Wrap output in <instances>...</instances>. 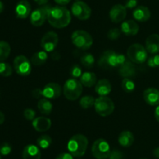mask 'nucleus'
Here are the masks:
<instances>
[{"mask_svg": "<svg viewBox=\"0 0 159 159\" xmlns=\"http://www.w3.org/2000/svg\"><path fill=\"white\" fill-rule=\"evenodd\" d=\"M151 11L144 6H140L136 7L133 12V17L137 21L146 22L151 17Z\"/></svg>", "mask_w": 159, "mask_h": 159, "instance_id": "nucleus-23", "label": "nucleus"}, {"mask_svg": "<svg viewBox=\"0 0 159 159\" xmlns=\"http://www.w3.org/2000/svg\"><path fill=\"white\" fill-rule=\"evenodd\" d=\"M25 118L30 121H33L36 118V112L32 108H26L23 112Z\"/></svg>", "mask_w": 159, "mask_h": 159, "instance_id": "nucleus-39", "label": "nucleus"}, {"mask_svg": "<svg viewBox=\"0 0 159 159\" xmlns=\"http://www.w3.org/2000/svg\"><path fill=\"white\" fill-rule=\"evenodd\" d=\"M120 30L126 36H134L139 31V25L133 20H126L121 24Z\"/></svg>", "mask_w": 159, "mask_h": 159, "instance_id": "nucleus-20", "label": "nucleus"}, {"mask_svg": "<svg viewBox=\"0 0 159 159\" xmlns=\"http://www.w3.org/2000/svg\"><path fill=\"white\" fill-rule=\"evenodd\" d=\"M37 4L40 5V6H43V5H46L48 4V1L49 0H34Z\"/></svg>", "mask_w": 159, "mask_h": 159, "instance_id": "nucleus-45", "label": "nucleus"}, {"mask_svg": "<svg viewBox=\"0 0 159 159\" xmlns=\"http://www.w3.org/2000/svg\"><path fill=\"white\" fill-rule=\"evenodd\" d=\"M37 108H38L40 113H42L43 115H48L51 113V112H52L53 105L49 99H48V98H43H43H40L38 101V103H37Z\"/></svg>", "mask_w": 159, "mask_h": 159, "instance_id": "nucleus-26", "label": "nucleus"}, {"mask_svg": "<svg viewBox=\"0 0 159 159\" xmlns=\"http://www.w3.org/2000/svg\"><path fill=\"white\" fill-rule=\"evenodd\" d=\"M71 15L67 8L62 6L51 7L48 13V21L51 26L57 29L66 27L71 22Z\"/></svg>", "mask_w": 159, "mask_h": 159, "instance_id": "nucleus-1", "label": "nucleus"}, {"mask_svg": "<svg viewBox=\"0 0 159 159\" xmlns=\"http://www.w3.org/2000/svg\"><path fill=\"white\" fill-rule=\"evenodd\" d=\"M71 41L76 48L82 50H87L93 45V39L87 31L77 30L71 34Z\"/></svg>", "mask_w": 159, "mask_h": 159, "instance_id": "nucleus-6", "label": "nucleus"}, {"mask_svg": "<svg viewBox=\"0 0 159 159\" xmlns=\"http://www.w3.org/2000/svg\"><path fill=\"white\" fill-rule=\"evenodd\" d=\"M71 13L79 20H86L91 17L92 9L83 1L77 0L71 6Z\"/></svg>", "mask_w": 159, "mask_h": 159, "instance_id": "nucleus-10", "label": "nucleus"}, {"mask_svg": "<svg viewBox=\"0 0 159 159\" xmlns=\"http://www.w3.org/2000/svg\"><path fill=\"white\" fill-rule=\"evenodd\" d=\"M12 73V68L10 65V64L7 63V62H0V76H11Z\"/></svg>", "mask_w": 159, "mask_h": 159, "instance_id": "nucleus-33", "label": "nucleus"}, {"mask_svg": "<svg viewBox=\"0 0 159 159\" xmlns=\"http://www.w3.org/2000/svg\"><path fill=\"white\" fill-rule=\"evenodd\" d=\"M96 98L91 95H86V96L82 97L79 101V104L81 107L84 109H88L94 106Z\"/></svg>", "mask_w": 159, "mask_h": 159, "instance_id": "nucleus-31", "label": "nucleus"}, {"mask_svg": "<svg viewBox=\"0 0 159 159\" xmlns=\"http://www.w3.org/2000/svg\"><path fill=\"white\" fill-rule=\"evenodd\" d=\"M126 60L127 59L124 55L116 53L113 50H107L101 55L98 65L102 69L109 70L120 67Z\"/></svg>", "mask_w": 159, "mask_h": 159, "instance_id": "nucleus-2", "label": "nucleus"}, {"mask_svg": "<svg viewBox=\"0 0 159 159\" xmlns=\"http://www.w3.org/2000/svg\"><path fill=\"white\" fill-rule=\"evenodd\" d=\"M111 152L108 142L104 139H97L92 146V153L96 159H107Z\"/></svg>", "mask_w": 159, "mask_h": 159, "instance_id": "nucleus-8", "label": "nucleus"}, {"mask_svg": "<svg viewBox=\"0 0 159 159\" xmlns=\"http://www.w3.org/2000/svg\"><path fill=\"white\" fill-rule=\"evenodd\" d=\"M13 67L16 73L20 76H26L30 74L31 62L26 56L20 55L16 56L13 60Z\"/></svg>", "mask_w": 159, "mask_h": 159, "instance_id": "nucleus-11", "label": "nucleus"}, {"mask_svg": "<svg viewBox=\"0 0 159 159\" xmlns=\"http://www.w3.org/2000/svg\"><path fill=\"white\" fill-rule=\"evenodd\" d=\"M58 44V36L54 31L46 33L40 41V47L46 52H52Z\"/></svg>", "mask_w": 159, "mask_h": 159, "instance_id": "nucleus-12", "label": "nucleus"}, {"mask_svg": "<svg viewBox=\"0 0 159 159\" xmlns=\"http://www.w3.org/2000/svg\"><path fill=\"white\" fill-rule=\"evenodd\" d=\"M52 143V139L49 135H42L39 137L37 140V144L41 149H47L51 146Z\"/></svg>", "mask_w": 159, "mask_h": 159, "instance_id": "nucleus-30", "label": "nucleus"}, {"mask_svg": "<svg viewBox=\"0 0 159 159\" xmlns=\"http://www.w3.org/2000/svg\"><path fill=\"white\" fill-rule=\"evenodd\" d=\"M137 6H138V0H127L124 6L127 9H134Z\"/></svg>", "mask_w": 159, "mask_h": 159, "instance_id": "nucleus-40", "label": "nucleus"}, {"mask_svg": "<svg viewBox=\"0 0 159 159\" xmlns=\"http://www.w3.org/2000/svg\"><path fill=\"white\" fill-rule=\"evenodd\" d=\"M122 89L126 93H132L135 90V83L130 78H124L121 82Z\"/></svg>", "mask_w": 159, "mask_h": 159, "instance_id": "nucleus-32", "label": "nucleus"}, {"mask_svg": "<svg viewBox=\"0 0 159 159\" xmlns=\"http://www.w3.org/2000/svg\"><path fill=\"white\" fill-rule=\"evenodd\" d=\"M31 6L27 0H21L16 4L15 13L17 18L26 19L31 14Z\"/></svg>", "mask_w": 159, "mask_h": 159, "instance_id": "nucleus-16", "label": "nucleus"}, {"mask_svg": "<svg viewBox=\"0 0 159 159\" xmlns=\"http://www.w3.org/2000/svg\"><path fill=\"white\" fill-rule=\"evenodd\" d=\"M141 159H147V158H141Z\"/></svg>", "mask_w": 159, "mask_h": 159, "instance_id": "nucleus-51", "label": "nucleus"}, {"mask_svg": "<svg viewBox=\"0 0 159 159\" xmlns=\"http://www.w3.org/2000/svg\"><path fill=\"white\" fill-rule=\"evenodd\" d=\"M0 159H2V157H1V154H0Z\"/></svg>", "mask_w": 159, "mask_h": 159, "instance_id": "nucleus-50", "label": "nucleus"}, {"mask_svg": "<svg viewBox=\"0 0 159 159\" xmlns=\"http://www.w3.org/2000/svg\"><path fill=\"white\" fill-rule=\"evenodd\" d=\"M23 159H40L41 152L38 146L34 144H28L23 148Z\"/></svg>", "mask_w": 159, "mask_h": 159, "instance_id": "nucleus-21", "label": "nucleus"}, {"mask_svg": "<svg viewBox=\"0 0 159 159\" xmlns=\"http://www.w3.org/2000/svg\"><path fill=\"white\" fill-rule=\"evenodd\" d=\"M12 151V146L9 143H3L0 146V154L6 156Z\"/></svg>", "mask_w": 159, "mask_h": 159, "instance_id": "nucleus-37", "label": "nucleus"}, {"mask_svg": "<svg viewBox=\"0 0 159 159\" xmlns=\"http://www.w3.org/2000/svg\"><path fill=\"white\" fill-rule=\"evenodd\" d=\"M43 98L48 99H57L61 94V87L57 83H49L42 89Z\"/></svg>", "mask_w": 159, "mask_h": 159, "instance_id": "nucleus-14", "label": "nucleus"}, {"mask_svg": "<svg viewBox=\"0 0 159 159\" xmlns=\"http://www.w3.org/2000/svg\"><path fill=\"white\" fill-rule=\"evenodd\" d=\"M119 74L123 78H130L134 77L136 76L137 70L134 63L131 61L127 59L119 67Z\"/></svg>", "mask_w": 159, "mask_h": 159, "instance_id": "nucleus-15", "label": "nucleus"}, {"mask_svg": "<svg viewBox=\"0 0 159 159\" xmlns=\"http://www.w3.org/2000/svg\"><path fill=\"white\" fill-rule=\"evenodd\" d=\"M118 142L120 146L124 147H129L134 142V137L130 131L124 130L120 132L118 137Z\"/></svg>", "mask_w": 159, "mask_h": 159, "instance_id": "nucleus-24", "label": "nucleus"}, {"mask_svg": "<svg viewBox=\"0 0 159 159\" xmlns=\"http://www.w3.org/2000/svg\"><path fill=\"white\" fill-rule=\"evenodd\" d=\"M121 30H120L119 28H112L107 33V37L110 40H116V39L119 38L121 35Z\"/></svg>", "mask_w": 159, "mask_h": 159, "instance_id": "nucleus-34", "label": "nucleus"}, {"mask_svg": "<svg viewBox=\"0 0 159 159\" xmlns=\"http://www.w3.org/2000/svg\"><path fill=\"white\" fill-rule=\"evenodd\" d=\"M144 100L151 106H158L159 104V90L158 89L150 87L146 89L143 94Z\"/></svg>", "mask_w": 159, "mask_h": 159, "instance_id": "nucleus-17", "label": "nucleus"}, {"mask_svg": "<svg viewBox=\"0 0 159 159\" xmlns=\"http://www.w3.org/2000/svg\"><path fill=\"white\" fill-rule=\"evenodd\" d=\"M109 159H124V154L122 151H119V150L113 149L110 152V156L108 157Z\"/></svg>", "mask_w": 159, "mask_h": 159, "instance_id": "nucleus-38", "label": "nucleus"}, {"mask_svg": "<svg viewBox=\"0 0 159 159\" xmlns=\"http://www.w3.org/2000/svg\"><path fill=\"white\" fill-rule=\"evenodd\" d=\"M11 52V47L8 42L0 41V62H3L9 56Z\"/></svg>", "mask_w": 159, "mask_h": 159, "instance_id": "nucleus-28", "label": "nucleus"}, {"mask_svg": "<svg viewBox=\"0 0 159 159\" xmlns=\"http://www.w3.org/2000/svg\"><path fill=\"white\" fill-rule=\"evenodd\" d=\"M83 85L80 80L75 78H70L65 83L63 87V94L69 101H75L82 95Z\"/></svg>", "mask_w": 159, "mask_h": 159, "instance_id": "nucleus-4", "label": "nucleus"}, {"mask_svg": "<svg viewBox=\"0 0 159 159\" xmlns=\"http://www.w3.org/2000/svg\"><path fill=\"white\" fill-rule=\"evenodd\" d=\"M56 159H74V157H73V156L69 152H64L59 154L57 156V157H56Z\"/></svg>", "mask_w": 159, "mask_h": 159, "instance_id": "nucleus-41", "label": "nucleus"}, {"mask_svg": "<svg viewBox=\"0 0 159 159\" xmlns=\"http://www.w3.org/2000/svg\"><path fill=\"white\" fill-rule=\"evenodd\" d=\"M95 90L99 96H107L112 90L111 83L107 79L99 80L95 85Z\"/></svg>", "mask_w": 159, "mask_h": 159, "instance_id": "nucleus-22", "label": "nucleus"}, {"mask_svg": "<svg viewBox=\"0 0 159 159\" xmlns=\"http://www.w3.org/2000/svg\"><path fill=\"white\" fill-rule=\"evenodd\" d=\"M109 17L113 23H120L127 17V8L121 4L114 5L110 10Z\"/></svg>", "mask_w": 159, "mask_h": 159, "instance_id": "nucleus-13", "label": "nucleus"}, {"mask_svg": "<svg viewBox=\"0 0 159 159\" xmlns=\"http://www.w3.org/2000/svg\"><path fill=\"white\" fill-rule=\"evenodd\" d=\"M80 61L83 66L87 69H91L94 65L95 58L91 53H85L81 56Z\"/></svg>", "mask_w": 159, "mask_h": 159, "instance_id": "nucleus-29", "label": "nucleus"}, {"mask_svg": "<svg viewBox=\"0 0 159 159\" xmlns=\"http://www.w3.org/2000/svg\"><path fill=\"white\" fill-rule=\"evenodd\" d=\"M5 121V115L2 112L0 111V125L2 124Z\"/></svg>", "mask_w": 159, "mask_h": 159, "instance_id": "nucleus-48", "label": "nucleus"}, {"mask_svg": "<svg viewBox=\"0 0 159 159\" xmlns=\"http://www.w3.org/2000/svg\"><path fill=\"white\" fill-rule=\"evenodd\" d=\"M145 48L150 54L155 55L159 52V35L152 34L145 41Z\"/></svg>", "mask_w": 159, "mask_h": 159, "instance_id": "nucleus-19", "label": "nucleus"}, {"mask_svg": "<svg viewBox=\"0 0 159 159\" xmlns=\"http://www.w3.org/2000/svg\"><path fill=\"white\" fill-rule=\"evenodd\" d=\"M70 73H71V76H72V78L78 79L79 77H81L82 74V69H81V67L79 65H74L71 68Z\"/></svg>", "mask_w": 159, "mask_h": 159, "instance_id": "nucleus-36", "label": "nucleus"}, {"mask_svg": "<svg viewBox=\"0 0 159 159\" xmlns=\"http://www.w3.org/2000/svg\"><path fill=\"white\" fill-rule=\"evenodd\" d=\"M89 140L83 134H75L68 142V151L73 157H82L86 152Z\"/></svg>", "mask_w": 159, "mask_h": 159, "instance_id": "nucleus-3", "label": "nucleus"}, {"mask_svg": "<svg viewBox=\"0 0 159 159\" xmlns=\"http://www.w3.org/2000/svg\"><path fill=\"white\" fill-rule=\"evenodd\" d=\"M51 7L52 6L51 5L46 4L33 11L30 14V17L31 24L34 26H42L45 23V21L48 20V13H49Z\"/></svg>", "mask_w": 159, "mask_h": 159, "instance_id": "nucleus-9", "label": "nucleus"}, {"mask_svg": "<svg viewBox=\"0 0 159 159\" xmlns=\"http://www.w3.org/2000/svg\"><path fill=\"white\" fill-rule=\"evenodd\" d=\"M127 55L129 60L135 64H142L148 59V51L145 47L138 43L130 45L127 49Z\"/></svg>", "mask_w": 159, "mask_h": 159, "instance_id": "nucleus-5", "label": "nucleus"}, {"mask_svg": "<svg viewBox=\"0 0 159 159\" xmlns=\"http://www.w3.org/2000/svg\"><path fill=\"white\" fill-rule=\"evenodd\" d=\"M33 127L38 132H45L51 127V120L44 116L36 117L33 120Z\"/></svg>", "mask_w": 159, "mask_h": 159, "instance_id": "nucleus-18", "label": "nucleus"}, {"mask_svg": "<svg viewBox=\"0 0 159 159\" xmlns=\"http://www.w3.org/2000/svg\"><path fill=\"white\" fill-rule=\"evenodd\" d=\"M71 1V0H54V2L60 6H65V5L68 4Z\"/></svg>", "mask_w": 159, "mask_h": 159, "instance_id": "nucleus-43", "label": "nucleus"}, {"mask_svg": "<svg viewBox=\"0 0 159 159\" xmlns=\"http://www.w3.org/2000/svg\"><path fill=\"white\" fill-rule=\"evenodd\" d=\"M94 107L96 113L102 117L109 116L115 109L114 103L107 96H100L96 98Z\"/></svg>", "mask_w": 159, "mask_h": 159, "instance_id": "nucleus-7", "label": "nucleus"}, {"mask_svg": "<svg viewBox=\"0 0 159 159\" xmlns=\"http://www.w3.org/2000/svg\"><path fill=\"white\" fill-rule=\"evenodd\" d=\"M51 58H52V59H54V60H58V59L61 58V55L57 51H53L52 55H51Z\"/></svg>", "mask_w": 159, "mask_h": 159, "instance_id": "nucleus-44", "label": "nucleus"}, {"mask_svg": "<svg viewBox=\"0 0 159 159\" xmlns=\"http://www.w3.org/2000/svg\"><path fill=\"white\" fill-rule=\"evenodd\" d=\"M153 155L155 156L156 158H159V147L155 148L153 151Z\"/></svg>", "mask_w": 159, "mask_h": 159, "instance_id": "nucleus-47", "label": "nucleus"}, {"mask_svg": "<svg viewBox=\"0 0 159 159\" xmlns=\"http://www.w3.org/2000/svg\"><path fill=\"white\" fill-rule=\"evenodd\" d=\"M147 64L149 67L152 68L159 67V55L155 54L149 57L147 60Z\"/></svg>", "mask_w": 159, "mask_h": 159, "instance_id": "nucleus-35", "label": "nucleus"}, {"mask_svg": "<svg viewBox=\"0 0 159 159\" xmlns=\"http://www.w3.org/2000/svg\"><path fill=\"white\" fill-rule=\"evenodd\" d=\"M155 118H156L157 121H158L159 123V104L158 106H157L156 108H155Z\"/></svg>", "mask_w": 159, "mask_h": 159, "instance_id": "nucleus-46", "label": "nucleus"}, {"mask_svg": "<svg viewBox=\"0 0 159 159\" xmlns=\"http://www.w3.org/2000/svg\"><path fill=\"white\" fill-rule=\"evenodd\" d=\"M48 59V53L43 50L34 53L30 58V62L34 65H42L47 62Z\"/></svg>", "mask_w": 159, "mask_h": 159, "instance_id": "nucleus-27", "label": "nucleus"}, {"mask_svg": "<svg viewBox=\"0 0 159 159\" xmlns=\"http://www.w3.org/2000/svg\"><path fill=\"white\" fill-rule=\"evenodd\" d=\"M32 94L35 98H40V97L43 96V94H42V89H35L32 92Z\"/></svg>", "mask_w": 159, "mask_h": 159, "instance_id": "nucleus-42", "label": "nucleus"}, {"mask_svg": "<svg viewBox=\"0 0 159 159\" xmlns=\"http://www.w3.org/2000/svg\"><path fill=\"white\" fill-rule=\"evenodd\" d=\"M3 10H4V4H3L2 2L0 0V13H2V12H3Z\"/></svg>", "mask_w": 159, "mask_h": 159, "instance_id": "nucleus-49", "label": "nucleus"}, {"mask_svg": "<svg viewBox=\"0 0 159 159\" xmlns=\"http://www.w3.org/2000/svg\"><path fill=\"white\" fill-rule=\"evenodd\" d=\"M80 82L86 87H92L97 83V78L96 74L93 72H85L80 77Z\"/></svg>", "mask_w": 159, "mask_h": 159, "instance_id": "nucleus-25", "label": "nucleus"}]
</instances>
